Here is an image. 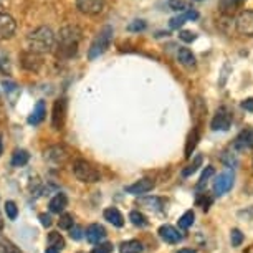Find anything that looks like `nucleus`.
I'll list each match as a JSON object with an SVG mask.
<instances>
[{"instance_id": "nucleus-3", "label": "nucleus", "mask_w": 253, "mask_h": 253, "mask_svg": "<svg viewBox=\"0 0 253 253\" xmlns=\"http://www.w3.org/2000/svg\"><path fill=\"white\" fill-rule=\"evenodd\" d=\"M113 33H114V30H113L111 25L103 27L101 30L98 32V35L94 37V40L91 42L89 50H88V58L89 60H96L98 56H101L104 51L109 48L111 40H113Z\"/></svg>"}, {"instance_id": "nucleus-18", "label": "nucleus", "mask_w": 253, "mask_h": 253, "mask_svg": "<svg viewBox=\"0 0 253 253\" xmlns=\"http://www.w3.org/2000/svg\"><path fill=\"white\" fill-rule=\"evenodd\" d=\"M45 114H46V106H45V101H38L33 108L32 114L28 116V124L32 126H38L42 121L45 119Z\"/></svg>"}, {"instance_id": "nucleus-25", "label": "nucleus", "mask_w": 253, "mask_h": 253, "mask_svg": "<svg viewBox=\"0 0 253 253\" xmlns=\"http://www.w3.org/2000/svg\"><path fill=\"white\" fill-rule=\"evenodd\" d=\"M30 161V154L23 149H17L12 156V166L13 167H23L27 162Z\"/></svg>"}, {"instance_id": "nucleus-26", "label": "nucleus", "mask_w": 253, "mask_h": 253, "mask_svg": "<svg viewBox=\"0 0 253 253\" xmlns=\"http://www.w3.org/2000/svg\"><path fill=\"white\" fill-rule=\"evenodd\" d=\"M129 220L132 222V225H136V227H147L149 225L147 218L142 215L139 210H132V212L129 213Z\"/></svg>"}, {"instance_id": "nucleus-47", "label": "nucleus", "mask_w": 253, "mask_h": 253, "mask_svg": "<svg viewBox=\"0 0 253 253\" xmlns=\"http://www.w3.org/2000/svg\"><path fill=\"white\" fill-rule=\"evenodd\" d=\"M197 2H200V0H197Z\"/></svg>"}, {"instance_id": "nucleus-16", "label": "nucleus", "mask_w": 253, "mask_h": 253, "mask_svg": "<svg viewBox=\"0 0 253 253\" xmlns=\"http://www.w3.org/2000/svg\"><path fill=\"white\" fill-rule=\"evenodd\" d=\"M159 237L166 243H170V245H174V243H179L180 240H182V235H180L177 228H174L172 225H162V227H159Z\"/></svg>"}, {"instance_id": "nucleus-13", "label": "nucleus", "mask_w": 253, "mask_h": 253, "mask_svg": "<svg viewBox=\"0 0 253 253\" xmlns=\"http://www.w3.org/2000/svg\"><path fill=\"white\" fill-rule=\"evenodd\" d=\"M84 235H86V240L89 243L98 245V243H103V240L106 238V228L103 225H99V223H91V225L86 228Z\"/></svg>"}, {"instance_id": "nucleus-6", "label": "nucleus", "mask_w": 253, "mask_h": 253, "mask_svg": "<svg viewBox=\"0 0 253 253\" xmlns=\"http://www.w3.org/2000/svg\"><path fill=\"white\" fill-rule=\"evenodd\" d=\"M235 28L243 37H253V10H243L238 13Z\"/></svg>"}, {"instance_id": "nucleus-39", "label": "nucleus", "mask_w": 253, "mask_h": 253, "mask_svg": "<svg viewBox=\"0 0 253 253\" xmlns=\"http://www.w3.org/2000/svg\"><path fill=\"white\" fill-rule=\"evenodd\" d=\"M70 237L73 238V240H81V238H83V228L78 225H73L70 228Z\"/></svg>"}, {"instance_id": "nucleus-19", "label": "nucleus", "mask_w": 253, "mask_h": 253, "mask_svg": "<svg viewBox=\"0 0 253 253\" xmlns=\"http://www.w3.org/2000/svg\"><path fill=\"white\" fill-rule=\"evenodd\" d=\"M103 215H104V220H108L109 223H113L114 227H123L124 225V217H123V213L119 212L118 209L109 207V209L104 210Z\"/></svg>"}, {"instance_id": "nucleus-12", "label": "nucleus", "mask_w": 253, "mask_h": 253, "mask_svg": "<svg viewBox=\"0 0 253 253\" xmlns=\"http://www.w3.org/2000/svg\"><path fill=\"white\" fill-rule=\"evenodd\" d=\"M154 189V180L152 179H139V180H136L134 184H131V185H127L126 187V192L127 194H131V195H142V194H147L149 190Z\"/></svg>"}, {"instance_id": "nucleus-41", "label": "nucleus", "mask_w": 253, "mask_h": 253, "mask_svg": "<svg viewBox=\"0 0 253 253\" xmlns=\"http://www.w3.org/2000/svg\"><path fill=\"white\" fill-rule=\"evenodd\" d=\"M40 220H42V225L43 227H51V218H50V215H46V213H42L40 215Z\"/></svg>"}, {"instance_id": "nucleus-5", "label": "nucleus", "mask_w": 253, "mask_h": 253, "mask_svg": "<svg viewBox=\"0 0 253 253\" xmlns=\"http://www.w3.org/2000/svg\"><path fill=\"white\" fill-rule=\"evenodd\" d=\"M71 152L66 146L63 144H56V146H50L48 149L45 151V159L51 162V164L56 166H63L66 161L70 159Z\"/></svg>"}, {"instance_id": "nucleus-44", "label": "nucleus", "mask_w": 253, "mask_h": 253, "mask_svg": "<svg viewBox=\"0 0 253 253\" xmlns=\"http://www.w3.org/2000/svg\"><path fill=\"white\" fill-rule=\"evenodd\" d=\"M3 152V142H2V136H0V156H2Z\"/></svg>"}, {"instance_id": "nucleus-2", "label": "nucleus", "mask_w": 253, "mask_h": 253, "mask_svg": "<svg viewBox=\"0 0 253 253\" xmlns=\"http://www.w3.org/2000/svg\"><path fill=\"white\" fill-rule=\"evenodd\" d=\"M56 45L55 33L50 27H38L28 35V50L37 55L50 53Z\"/></svg>"}, {"instance_id": "nucleus-38", "label": "nucleus", "mask_w": 253, "mask_h": 253, "mask_svg": "<svg viewBox=\"0 0 253 253\" xmlns=\"http://www.w3.org/2000/svg\"><path fill=\"white\" fill-rule=\"evenodd\" d=\"M146 28V22L144 20H134L132 23L127 25V30L129 32H142Z\"/></svg>"}, {"instance_id": "nucleus-24", "label": "nucleus", "mask_w": 253, "mask_h": 253, "mask_svg": "<svg viewBox=\"0 0 253 253\" xmlns=\"http://www.w3.org/2000/svg\"><path fill=\"white\" fill-rule=\"evenodd\" d=\"M48 245H50V248H53V250L60 252L66 247V243H65L63 235H61L60 232H50L48 233Z\"/></svg>"}, {"instance_id": "nucleus-14", "label": "nucleus", "mask_w": 253, "mask_h": 253, "mask_svg": "<svg viewBox=\"0 0 253 253\" xmlns=\"http://www.w3.org/2000/svg\"><path fill=\"white\" fill-rule=\"evenodd\" d=\"M20 63H22L23 68L28 70V71H38L42 66V58H40V55L27 50L20 55Z\"/></svg>"}, {"instance_id": "nucleus-27", "label": "nucleus", "mask_w": 253, "mask_h": 253, "mask_svg": "<svg viewBox=\"0 0 253 253\" xmlns=\"http://www.w3.org/2000/svg\"><path fill=\"white\" fill-rule=\"evenodd\" d=\"M202 161H204V159H202V156H200V154L195 156V159L192 161V164H189V166L182 170V175H184V177H189V175H192V174L195 172V170H197L199 167L202 166Z\"/></svg>"}, {"instance_id": "nucleus-20", "label": "nucleus", "mask_w": 253, "mask_h": 253, "mask_svg": "<svg viewBox=\"0 0 253 253\" xmlns=\"http://www.w3.org/2000/svg\"><path fill=\"white\" fill-rule=\"evenodd\" d=\"M66 205H68V199H66L65 194L60 192L50 200L48 209H50V212H53V213H61L66 209Z\"/></svg>"}, {"instance_id": "nucleus-1", "label": "nucleus", "mask_w": 253, "mask_h": 253, "mask_svg": "<svg viewBox=\"0 0 253 253\" xmlns=\"http://www.w3.org/2000/svg\"><path fill=\"white\" fill-rule=\"evenodd\" d=\"M81 40V30L75 25L61 28L56 42V56L60 60H68L78 53V45Z\"/></svg>"}, {"instance_id": "nucleus-34", "label": "nucleus", "mask_w": 253, "mask_h": 253, "mask_svg": "<svg viewBox=\"0 0 253 253\" xmlns=\"http://www.w3.org/2000/svg\"><path fill=\"white\" fill-rule=\"evenodd\" d=\"M169 7L172 8V10H177V12L187 10V3H185V0H169Z\"/></svg>"}, {"instance_id": "nucleus-46", "label": "nucleus", "mask_w": 253, "mask_h": 253, "mask_svg": "<svg viewBox=\"0 0 253 253\" xmlns=\"http://www.w3.org/2000/svg\"><path fill=\"white\" fill-rule=\"evenodd\" d=\"M0 232H2V217H0Z\"/></svg>"}, {"instance_id": "nucleus-43", "label": "nucleus", "mask_w": 253, "mask_h": 253, "mask_svg": "<svg viewBox=\"0 0 253 253\" xmlns=\"http://www.w3.org/2000/svg\"><path fill=\"white\" fill-rule=\"evenodd\" d=\"M177 253H197V252L192 250V248H182V250H179Z\"/></svg>"}, {"instance_id": "nucleus-7", "label": "nucleus", "mask_w": 253, "mask_h": 253, "mask_svg": "<svg viewBox=\"0 0 253 253\" xmlns=\"http://www.w3.org/2000/svg\"><path fill=\"white\" fill-rule=\"evenodd\" d=\"M210 126H212L213 131H228L232 126V113L225 106L218 108Z\"/></svg>"}, {"instance_id": "nucleus-31", "label": "nucleus", "mask_w": 253, "mask_h": 253, "mask_svg": "<svg viewBox=\"0 0 253 253\" xmlns=\"http://www.w3.org/2000/svg\"><path fill=\"white\" fill-rule=\"evenodd\" d=\"M73 225H75L73 215H70V213H63V215H60L58 227L61 228V230H70Z\"/></svg>"}, {"instance_id": "nucleus-29", "label": "nucleus", "mask_w": 253, "mask_h": 253, "mask_svg": "<svg viewBox=\"0 0 253 253\" xmlns=\"http://www.w3.org/2000/svg\"><path fill=\"white\" fill-rule=\"evenodd\" d=\"M194 218H195V213L192 212V210H187V212H185L184 215L179 218V227L184 228V230H187V228L192 227Z\"/></svg>"}, {"instance_id": "nucleus-42", "label": "nucleus", "mask_w": 253, "mask_h": 253, "mask_svg": "<svg viewBox=\"0 0 253 253\" xmlns=\"http://www.w3.org/2000/svg\"><path fill=\"white\" fill-rule=\"evenodd\" d=\"M3 88H5V91H12V89L17 88L15 83H7V81H3Z\"/></svg>"}, {"instance_id": "nucleus-37", "label": "nucleus", "mask_w": 253, "mask_h": 253, "mask_svg": "<svg viewBox=\"0 0 253 253\" xmlns=\"http://www.w3.org/2000/svg\"><path fill=\"white\" fill-rule=\"evenodd\" d=\"M179 38L182 42H185V43H192V42L197 38V35H195L194 32H189V30H182L179 33Z\"/></svg>"}, {"instance_id": "nucleus-10", "label": "nucleus", "mask_w": 253, "mask_h": 253, "mask_svg": "<svg viewBox=\"0 0 253 253\" xmlns=\"http://www.w3.org/2000/svg\"><path fill=\"white\" fill-rule=\"evenodd\" d=\"M233 185V172L232 170H225L223 174H220L213 182V194L215 195H223L232 189Z\"/></svg>"}, {"instance_id": "nucleus-40", "label": "nucleus", "mask_w": 253, "mask_h": 253, "mask_svg": "<svg viewBox=\"0 0 253 253\" xmlns=\"http://www.w3.org/2000/svg\"><path fill=\"white\" fill-rule=\"evenodd\" d=\"M242 108L245 109V111L253 113V98H248V99H245V101H242Z\"/></svg>"}, {"instance_id": "nucleus-11", "label": "nucleus", "mask_w": 253, "mask_h": 253, "mask_svg": "<svg viewBox=\"0 0 253 253\" xmlns=\"http://www.w3.org/2000/svg\"><path fill=\"white\" fill-rule=\"evenodd\" d=\"M76 7L86 15H98L104 8V0H76Z\"/></svg>"}, {"instance_id": "nucleus-21", "label": "nucleus", "mask_w": 253, "mask_h": 253, "mask_svg": "<svg viewBox=\"0 0 253 253\" xmlns=\"http://www.w3.org/2000/svg\"><path fill=\"white\" fill-rule=\"evenodd\" d=\"M199 139H200V131H199V127H194L187 137V142H185V159H190Z\"/></svg>"}, {"instance_id": "nucleus-30", "label": "nucleus", "mask_w": 253, "mask_h": 253, "mask_svg": "<svg viewBox=\"0 0 253 253\" xmlns=\"http://www.w3.org/2000/svg\"><path fill=\"white\" fill-rule=\"evenodd\" d=\"M3 209H5V213L10 220H15V218L18 217V209H17V204L13 202V200H7L5 205H3Z\"/></svg>"}, {"instance_id": "nucleus-23", "label": "nucleus", "mask_w": 253, "mask_h": 253, "mask_svg": "<svg viewBox=\"0 0 253 253\" xmlns=\"http://www.w3.org/2000/svg\"><path fill=\"white\" fill-rule=\"evenodd\" d=\"M177 60H179L180 65L187 66V68H194V66H195V56L189 48H179Z\"/></svg>"}, {"instance_id": "nucleus-28", "label": "nucleus", "mask_w": 253, "mask_h": 253, "mask_svg": "<svg viewBox=\"0 0 253 253\" xmlns=\"http://www.w3.org/2000/svg\"><path fill=\"white\" fill-rule=\"evenodd\" d=\"M0 253H22L20 248H17V245H13L10 240L0 237Z\"/></svg>"}, {"instance_id": "nucleus-8", "label": "nucleus", "mask_w": 253, "mask_h": 253, "mask_svg": "<svg viewBox=\"0 0 253 253\" xmlns=\"http://www.w3.org/2000/svg\"><path fill=\"white\" fill-rule=\"evenodd\" d=\"M66 118V99H58L53 104V114H51V126L53 129H61Z\"/></svg>"}, {"instance_id": "nucleus-15", "label": "nucleus", "mask_w": 253, "mask_h": 253, "mask_svg": "<svg viewBox=\"0 0 253 253\" xmlns=\"http://www.w3.org/2000/svg\"><path fill=\"white\" fill-rule=\"evenodd\" d=\"M17 30L15 20L8 13H0V38H10Z\"/></svg>"}, {"instance_id": "nucleus-17", "label": "nucleus", "mask_w": 253, "mask_h": 253, "mask_svg": "<svg viewBox=\"0 0 253 253\" xmlns=\"http://www.w3.org/2000/svg\"><path fill=\"white\" fill-rule=\"evenodd\" d=\"M245 0H220L218 2V10H220L223 15H232V13L238 12L243 7Z\"/></svg>"}, {"instance_id": "nucleus-32", "label": "nucleus", "mask_w": 253, "mask_h": 253, "mask_svg": "<svg viewBox=\"0 0 253 253\" xmlns=\"http://www.w3.org/2000/svg\"><path fill=\"white\" fill-rule=\"evenodd\" d=\"M213 174H215V169H213L212 166L205 167V170L202 172V175H200V180H199V184H197V189H204V185L207 184V180L212 177Z\"/></svg>"}, {"instance_id": "nucleus-4", "label": "nucleus", "mask_w": 253, "mask_h": 253, "mask_svg": "<svg viewBox=\"0 0 253 253\" xmlns=\"http://www.w3.org/2000/svg\"><path fill=\"white\" fill-rule=\"evenodd\" d=\"M73 174H75V177L83 184H94V182H99V179H101L99 170L91 162H88L84 159H78L73 162Z\"/></svg>"}, {"instance_id": "nucleus-33", "label": "nucleus", "mask_w": 253, "mask_h": 253, "mask_svg": "<svg viewBox=\"0 0 253 253\" xmlns=\"http://www.w3.org/2000/svg\"><path fill=\"white\" fill-rule=\"evenodd\" d=\"M189 18H187V13L185 12H182L180 15H177V17H174V18H170V22H169V27L170 28H174V30H177V28H180L184 25L185 22H187Z\"/></svg>"}, {"instance_id": "nucleus-9", "label": "nucleus", "mask_w": 253, "mask_h": 253, "mask_svg": "<svg viewBox=\"0 0 253 253\" xmlns=\"http://www.w3.org/2000/svg\"><path fill=\"white\" fill-rule=\"evenodd\" d=\"M233 149L237 151H248L253 149V127H245L238 132V136L233 141Z\"/></svg>"}, {"instance_id": "nucleus-45", "label": "nucleus", "mask_w": 253, "mask_h": 253, "mask_svg": "<svg viewBox=\"0 0 253 253\" xmlns=\"http://www.w3.org/2000/svg\"><path fill=\"white\" fill-rule=\"evenodd\" d=\"M45 253H60V252L58 250H53V248H46Z\"/></svg>"}, {"instance_id": "nucleus-35", "label": "nucleus", "mask_w": 253, "mask_h": 253, "mask_svg": "<svg viewBox=\"0 0 253 253\" xmlns=\"http://www.w3.org/2000/svg\"><path fill=\"white\" fill-rule=\"evenodd\" d=\"M230 240H232V245L233 247H240L242 242H243V233L238 230V228H233L232 235H230Z\"/></svg>"}, {"instance_id": "nucleus-22", "label": "nucleus", "mask_w": 253, "mask_h": 253, "mask_svg": "<svg viewBox=\"0 0 253 253\" xmlns=\"http://www.w3.org/2000/svg\"><path fill=\"white\" fill-rule=\"evenodd\" d=\"M144 247L139 240H127L119 245V253H142Z\"/></svg>"}, {"instance_id": "nucleus-36", "label": "nucleus", "mask_w": 253, "mask_h": 253, "mask_svg": "<svg viewBox=\"0 0 253 253\" xmlns=\"http://www.w3.org/2000/svg\"><path fill=\"white\" fill-rule=\"evenodd\" d=\"M91 253H113V245L108 242L104 243H98V247H94Z\"/></svg>"}]
</instances>
